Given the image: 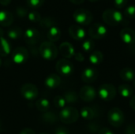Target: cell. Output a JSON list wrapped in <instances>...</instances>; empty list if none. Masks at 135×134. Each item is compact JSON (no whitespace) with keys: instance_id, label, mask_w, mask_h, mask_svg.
Listing matches in <instances>:
<instances>
[{"instance_id":"1","label":"cell","mask_w":135,"mask_h":134,"mask_svg":"<svg viewBox=\"0 0 135 134\" xmlns=\"http://www.w3.org/2000/svg\"><path fill=\"white\" fill-rule=\"evenodd\" d=\"M102 19L105 24L110 26H117L123 24L125 22L123 13L115 9H107L102 13Z\"/></svg>"},{"instance_id":"2","label":"cell","mask_w":135,"mask_h":134,"mask_svg":"<svg viewBox=\"0 0 135 134\" xmlns=\"http://www.w3.org/2000/svg\"><path fill=\"white\" fill-rule=\"evenodd\" d=\"M39 53L44 59L46 60H54L57 58L59 54V50L54 43L50 41L43 42L39 48Z\"/></svg>"},{"instance_id":"3","label":"cell","mask_w":135,"mask_h":134,"mask_svg":"<svg viewBox=\"0 0 135 134\" xmlns=\"http://www.w3.org/2000/svg\"><path fill=\"white\" fill-rule=\"evenodd\" d=\"M79 118L78 111L71 107H66L59 112V119L64 124H72L76 122Z\"/></svg>"},{"instance_id":"4","label":"cell","mask_w":135,"mask_h":134,"mask_svg":"<svg viewBox=\"0 0 135 134\" xmlns=\"http://www.w3.org/2000/svg\"><path fill=\"white\" fill-rule=\"evenodd\" d=\"M108 121L111 126L119 128L125 122L124 113L119 107H113L108 113Z\"/></svg>"},{"instance_id":"5","label":"cell","mask_w":135,"mask_h":134,"mask_svg":"<svg viewBox=\"0 0 135 134\" xmlns=\"http://www.w3.org/2000/svg\"><path fill=\"white\" fill-rule=\"evenodd\" d=\"M74 20L81 25H89L92 23L93 16V13L85 9H78L73 13Z\"/></svg>"},{"instance_id":"6","label":"cell","mask_w":135,"mask_h":134,"mask_svg":"<svg viewBox=\"0 0 135 134\" xmlns=\"http://www.w3.org/2000/svg\"><path fill=\"white\" fill-rule=\"evenodd\" d=\"M116 88L112 84H103L100 86L97 94L99 97L106 102L112 100L116 96Z\"/></svg>"},{"instance_id":"7","label":"cell","mask_w":135,"mask_h":134,"mask_svg":"<svg viewBox=\"0 0 135 134\" xmlns=\"http://www.w3.org/2000/svg\"><path fill=\"white\" fill-rule=\"evenodd\" d=\"M20 92H21L22 97L28 101L34 100L39 96V91H38L37 87L32 83L24 84L21 86Z\"/></svg>"},{"instance_id":"8","label":"cell","mask_w":135,"mask_h":134,"mask_svg":"<svg viewBox=\"0 0 135 134\" xmlns=\"http://www.w3.org/2000/svg\"><path fill=\"white\" fill-rule=\"evenodd\" d=\"M89 36L93 39H102L104 38L108 33L107 28L100 24V23H95L93 24L89 28Z\"/></svg>"},{"instance_id":"9","label":"cell","mask_w":135,"mask_h":134,"mask_svg":"<svg viewBox=\"0 0 135 134\" xmlns=\"http://www.w3.org/2000/svg\"><path fill=\"white\" fill-rule=\"evenodd\" d=\"M28 51L24 47H18L12 52V61L17 65H22L28 59Z\"/></svg>"},{"instance_id":"10","label":"cell","mask_w":135,"mask_h":134,"mask_svg":"<svg viewBox=\"0 0 135 134\" xmlns=\"http://www.w3.org/2000/svg\"><path fill=\"white\" fill-rule=\"evenodd\" d=\"M55 69L60 75L64 77H69L74 72L73 64L66 58H62L59 60L56 63Z\"/></svg>"},{"instance_id":"11","label":"cell","mask_w":135,"mask_h":134,"mask_svg":"<svg viewBox=\"0 0 135 134\" xmlns=\"http://www.w3.org/2000/svg\"><path fill=\"white\" fill-rule=\"evenodd\" d=\"M97 95V92L93 87L89 85H85L80 89L78 96L83 101L89 103L95 100Z\"/></svg>"},{"instance_id":"12","label":"cell","mask_w":135,"mask_h":134,"mask_svg":"<svg viewBox=\"0 0 135 134\" xmlns=\"http://www.w3.org/2000/svg\"><path fill=\"white\" fill-rule=\"evenodd\" d=\"M24 38L25 42L28 45H35L36 44L40 38V34L39 31L34 28H28L25 30L24 33Z\"/></svg>"},{"instance_id":"13","label":"cell","mask_w":135,"mask_h":134,"mask_svg":"<svg viewBox=\"0 0 135 134\" xmlns=\"http://www.w3.org/2000/svg\"><path fill=\"white\" fill-rule=\"evenodd\" d=\"M120 38L125 44L129 46L134 45L135 43V31L128 27L123 28L120 32Z\"/></svg>"},{"instance_id":"14","label":"cell","mask_w":135,"mask_h":134,"mask_svg":"<svg viewBox=\"0 0 135 134\" xmlns=\"http://www.w3.org/2000/svg\"><path fill=\"white\" fill-rule=\"evenodd\" d=\"M98 75H99V73L95 68L89 67V68L85 69L83 72L81 73V80L85 83L90 84V83L94 82L97 79Z\"/></svg>"},{"instance_id":"15","label":"cell","mask_w":135,"mask_h":134,"mask_svg":"<svg viewBox=\"0 0 135 134\" xmlns=\"http://www.w3.org/2000/svg\"><path fill=\"white\" fill-rule=\"evenodd\" d=\"M69 34L75 40H82L85 38L86 32L82 27L73 24L69 28Z\"/></svg>"},{"instance_id":"16","label":"cell","mask_w":135,"mask_h":134,"mask_svg":"<svg viewBox=\"0 0 135 134\" xmlns=\"http://www.w3.org/2000/svg\"><path fill=\"white\" fill-rule=\"evenodd\" d=\"M59 52L66 58H71L75 54L74 47L69 42H63L60 44L59 47Z\"/></svg>"},{"instance_id":"17","label":"cell","mask_w":135,"mask_h":134,"mask_svg":"<svg viewBox=\"0 0 135 134\" xmlns=\"http://www.w3.org/2000/svg\"><path fill=\"white\" fill-rule=\"evenodd\" d=\"M61 84V78L58 74L55 73H51L48 75L44 81V85L48 89H55L57 87L59 86Z\"/></svg>"},{"instance_id":"18","label":"cell","mask_w":135,"mask_h":134,"mask_svg":"<svg viewBox=\"0 0 135 134\" xmlns=\"http://www.w3.org/2000/svg\"><path fill=\"white\" fill-rule=\"evenodd\" d=\"M13 22V14L7 10H0V25L3 27H9Z\"/></svg>"},{"instance_id":"19","label":"cell","mask_w":135,"mask_h":134,"mask_svg":"<svg viewBox=\"0 0 135 134\" xmlns=\"http://www.w3.org/2000/svg\"><path fill=\"white\" fill-rule=\"evenodd\" d=\"M120 77L122 80H123L126 82L134 81L135 80V71L129 67L123 68L120 70L119 73Z\"/></svg>"},{"instance_id":"20","label":"cell","mask_w":135,"mask_h":134,"mask_svg":"<svg viewBox=\"0 0 135 134\" xmlns=\"http://www.w3.org/2000/svg\"><path fill=\"white\" fill-rule=\"evenodd\" d=\"M47 37L50 42H52V43L56 42L61 37V30L59 29V27L55 25L48 29L47 33Z\"/></svg>"},{"instance_id":"21","label":"cell","mask_w":135,"mask_h":134,"mask_svg":"<svg viewBox=\"0 0 135 134\" xmlns=\"http://www.w3.org/2000/svg\"><path fill=\"white\" fill-rule=\"evenodd\" d=\"M118 92L119 95L123 98H130L134 94V89L133 88L128 85V84H122L118 88Z\"/></svg>"},{"instance_id":"22","label":"cell","mask_w":135,"mask_h":134,"mask_svg":"<svg viewBox=\"0 0 135 134\" xmlns=\"http://www.w3.org/2000/svg\"><path fill=\"white\" fill-rule=\"evenodd\" d=\"M11 45L9 42L4 37L0 38V56L6 57L11 52Z\"/></svg>"},{"instance_id":"23","label":"cell","mask_w":135,"mask_h":134,"mask_svg":"<svg viewBox=\"0 0 135 134\" xmlns=\"http://www.w3.org/2000/svg\"><path fill=\"white\" fill-rule=\"evenodd\" d=\"M80 115L85 120L91 121V120L94 119L97 117V112L92 107H85L81 108V110L80 111Z\"/></svg>"},{"instance_id":"24","label":"cell","mask_w":135,"mask_h":134,"mask_svg":"<svg viewBox=\"0 0 135 134\" xmlns=\"http://www.w3.org/2000/svg\"><path fill=\"white\" fill-rule=\"evenodd\" d=\"M89 62L94 66H97L101 64V62L104 60V55L101 51H94L91 52L89 58Z\"/></svg>"},{"instance_id":"25","label":"cell","mask_w":135,"mask_h":134,"mask_svg":"<svg viewBox=\"0 0 135 134\" xmlns=\"http://www.w3.org/2000/svg\"><path fill=\"white\" fill-rule=\"evenodd\" d=\"M51 107L50 102L47 98H40L36 102V107L40 112H47L49 111Z\"/></svg>"},{"instance_id":"26","label":"cell","mask_w":135,"mask_h":134,"mask_svg":"<svg viewBox=\"0 0 135 134\" xmlns=\"http://www.w3.org/2000/svg\"><path fill=\"white\" fill-rule=\"evenodd\" d=\"M6 34H7V37L9 39L16 40V39H18L19 38H21V36H22V30L20 27L14 26V27L10 28L7 31Z\"/></svg>"},{"instance_id":"27","label":"cell","mask_w":135,"mask_h":134,"mask_svg":"<svg viewBox=\"0 0 135 134\" xmlns=\"http://www.w3.org/2000/svg\"><path fill=\"white\" fill-rule=\"evenodd\" d=\"M63 97H64L66 103L74 104V103H78L79 96L78 95V93L76 92L72 91V90H70V91H67V92H66L64 93Z\"/></svg>"},{"instance_id":"28","label":"cell","mask_w":135,"mask_h":134,"mask_svg":"<svg viewBox=\"0 0 135 134\" xmlns=\"http://www.w3.org/2000/svg\"><path fill=\"white\" fill-rule=\"evenodd\" d=\"M41 119L45 123L53 124L57 121L58 117H57V115H55V112H53V111H47V112H44L41 115Z\"/></svg>"},{"instance_id":"29","label":"cell","mask_w":135,"mask_h":134,"mask_svg":"<svg viewBox=\"0 0 135 134\" xmlns=\"http://www.w3.org/2000/svg\"><path fill=\"white\" fill-rule=\"evenodd\" d=\"M41 28H51V27L55 26V20L51 17H44V18H41L40 21L39 22Z\"/></svg>"},{"instance_id":"30","label":"cell","mask_w":135,"mask_h":134,"mask_svg":"<svg viewBox=\"0 0 135 134\" xmlns=\"http://www.w3.org/2000/svg\"><path fill=\"white\" fill-rule=\"evenodd\" d=\"M95 47V43L93 41V39H85L83 43H82V45H81V48L82 50L86 52V53H89V52H92L93 51Z\"/></svg>"},{"instance_id":"31","label":"cell","mask_w":135,"mask_h":134,"mask_svg":"<svg viewBox=\"0 0 135 134\" xmlns=\"http://www.w3.org/2000/svg\"><path fill=\"white\" fill-rule=\"evenodd\" d=\"M28 19L29 20V21L33 22V23H39L41 20V15L40 13L36 11V10H32L29 11L27 16Z\"/></svg>"},{"instance_id":"32","label":"cell","mask_w":135,"mask_h":134,"mask_svg":"<svg viewBox=\"0 0 135 134\" xmlns=\"http://www.w3.org/2000/svg\"><path fill=\"white\" fill-rule=\"evenodd\" d=\"M54 105L55 107L59 108V109H63L64 107H66V100L63 97V96H56L54 98Z\"/></svg>"},{"instance_id":"33","label":"cell","mask_w":135,"mask_h":134,"mask_svg":"<svg viewBox=\"0 0 135 134\" xmlns=\"http://www.w3.org/2000/svg\"><path fill=\"white\" fill-rule=\"evenodd\" d=\"M123 14L127 18H131V19L135 18V6H130L127 7L124 10Z\"/></svg>"},{"instance_id":"34","label":"cell","mask_w":135,"mask_h":134,"mask_svg":"<svg viewBox=\"0 0 135 134\" xmlns=\"http://www.w3.org/2000/svg\"><path fill=\"white\" fill-rule=\"evenodd\" d=\"M26 2L29 7L36 9V8H39L41 6H43L45 0H26Z\"/></svg>"},{"instance_id":"35","label":"cell","mask_w":135,"mask_h":134,"mask_svg":"<svg viewBox=\"0 0 135 134\" xmlns=\"http://www.w3.org/2000/svg\"><path fill=\"white\" fill-rule=\"evenodd\" d=\"M28 9L24 6H17L16 8V14L17 15L18 17L21 18L25 17L28 16Z\"/></svg>"},{"instance_id":"36","label":"cell","mask_w":135,"mask_h":134,"mask_svg":"<svg viewBox=\"0 0 135 134\" xmlns=\"http://www.w3.org/2000/svg\"><path fill=\"white\" fill-rule=\"evenodd\" d=\"M128 0H114V5L117 9H122L127 6Z\"/></svg>"},{"instance_id":"37","label":"cell","mask_w":135,"mask_h":134,"mask_svg":"<svg viewBox=\"0 0 135 134\" xmlns=\"http://www.w3.org/2000/svg\"><path fill=\"white\" fill-rule=\"evenodd\" d=\"M55 134H70V132H69L68 129H66V127L59 126V127L55 130Z\"/></svg>"},{"instance_id":"38","label":"cell","mask_w":135,"mask_h":134,"mask_svg":"<svg viewBox=\"0 0 135 134\" xmlns=\"http://www.w3.org/2000/svg\"><path fill=\"white\" fill-rule=\"evenodd\" d=\"M125 134H135V124L134 123H132V124H130L126 130H125Z\"/></svg>"},{"instance_id":"39","label":"cell","mask_w":135,"mask_h":134,"mask_svg":"<svg viewBox=\"0 0 135 134\" xmlns=\"http://www.w3.org/2000/svg\"><path fill=\"white\" fill-rule=\"evenodd\" d=\"M88 129L89 130V131H91L92 133H96L98 130H99V125H97V123L92 122L88 126Z\"/></svg>"},{"instance_id":"40","label":"cell","mask_w":135,"mask_h":134,"mask_svg":"<svg viewBox=\"0 0 135 134\" xmlns=\"http://www.w3.org/2000/svg\"><path fill=\"white\" fill-rule=\"evenodd\" d=\"M74 58L78 62H83L85 60V58H84V55L81 53V52H77L75 53L74 54Z\"/></svg>"},{"instance_id":"41","label":"cell","mask_w":135,"mask_h":134,"mask_svg":"<svg viewBox=\"0 0 135 134\" xmlns=\"http://www.w3.org/2000/svg\"><path fill=\"white\" fill-rule=\"evenodd\" d=\"M98 134H114V133L108 128H102L99 130Z\"/></svg>"},{"instance_id":"42","label":"cell","mask_w":135,"mask_h":134,"mask_svg":"<svg viewBox=\"0 0 135 134\" xmlns=\"http://www.w3.org/2000/svg\"><path fill=\"white\" fill-rule=\"evenodd\" d=\"M19 134H36V133L34 132V130H32V129L29 128H25L23 129Z\"/></svg>"},{"instance_id":"43","label":"cell","mask_w":135,"mask_h":134,"mask_svg":"<svg viewBox=\"0 0 135 134\" xmlns=\"http://www.w3.org/2000/svg\"><path fill=\"white\" fill-rule=\"evenodd\" d=\"M130 106L134 111H135V96H132V98L130 101Z\"/></svg>"},{"instance_id":"44","label":"cell","mask_w":135,"mask_h":134,"mask_svg":"<svg viewBox=\"0 0 135 134\" xmlns=\"http://www.w3.org/2000/svg\"><path fill=\"white\" fill-rule=\"evenodd\" d=\"M11 1L12 0H0V5H2L3 6H8L11 2Z\"/></svg>"},{"instance_id":"45","label":"cell","mask_w":135,"mask_h":134,"mask_svg":"<svg viewBox=\"0 0 135 134\" xmlns=\"http://www.w3.org/2000/svg\"><path fill=\"white\" fill-rule=\"evenodd\" d=\"M70 2L74 5H81L85 2V0H70Z\"/></svg>"},{"instance_id":"46","label":"cell","mask_w":135,"mask_h":134,"mask_svg":"<svg viewBox=\"0 0 135 134\" xmlns=\"http://www.w3.org/2000/svg\"><path fill=\"white\" fill-rule=\"evenodd\" d=\"M4 131V127H3V124H2V122L1 120V118H0V133H2Z\"/></svg>"},{"instance_id":"47","label":"cell","mask_w":135,"mask_h":134,"mask_svg":"<svg viewBox=\"0 0 135 134\" xmlns=\"http://www.w3.org/2000/svg\"><path fill=\"white\" fill-rule=\"evenodd\" d=\"M4 37V31L2 28H0V38Z\"/></svg>"},{"instance_id":"48","label":"cell","mask_w":135,"mask_h":134,"mask_svg":"<svg viewBox=\"0 0 135 134\" xmlns=\"http://www.w3.org/2000/svg\"><path fill=\"white\" fill-rule=\"evenodd\" d=\"M89 2H97V1H98V0H89Z\"/></svg>"},{"instance_id":"49","label":"cell","mask_w":135,"mask_h":134,"mask_svg":"<svg viewBox=\"0 0 135 134\" xmlns=\"http://www.w3.org/2000/svg\"><path fill=\"white\" fill-rule=\"evenodd\" d=\"M133 86H134V88L135 89V80L134 81V83H133Z\"/></svg>"},{"instance_id":"50","label":"cell","mask_w":135,"mask_h":134,"mask_svg":"<svg viewBox=\"0 0 135 134\" xmlns=\"http://www.w3.org/2000/svg\"><path fill=\"white\" fill-rule=\"evenodd\" d=\"M1 66H2V60H1V58H0V67H1Z\"/></svg>"},{"instance_id":"51","label":"cell","mask_w":135,"mask_h":134,"mask_svg":"<svg viewBox=\"0 0 135 134\" xmlns=\"http://www.w3.org/2000/svg\"><path fill=\"white\" fill-rule=\"evenodd\" d=\"M40 134H48V133H40Z\"/></svg>"}]
</instances>
